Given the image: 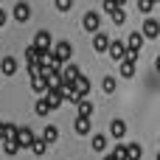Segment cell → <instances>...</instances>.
Returning <instances> with one entry per match:
<instances>
[{
  "label": "cell",
  "instance_id": "4fadbf2b",
  "mask_svg": "<svg viewBox=\"0 0 160 160\" xmlns=\"http://www.w3.org/2000/svg\"><path fill=\"white\" fill-rule=\"evenodd\" d=\"M73 90H76V93H79V96H82V98H87V93H90V79H87V76H82V73H79V79H76V82H73Z\"/></svg>",
  "mask_w": 160,
  "mask_h": 160
},
{
  "label": "cell",
  "instance_id": "603a6c76",
  "mask_svg": "<svg viewBox=\"0 0 160 160\" xmlns=\"http://www.w3.org/2000/svg\"><path fill=\"white\" fill-rule=\"evenodd\" d=\"M93 152H107V135H93Z\"/></svg>",
  "mask_w": 160,
  "mask_h": 160
},
{
  "label": "cell",
  "instance_id": "52a82bcc",
  "mask_svg": "<svg viewBox=\"0 0 160 160\" xmlns=\"http://www.w3.org/2000/svg\"><path fill=\"white\" fill-rule=\"evenodd\" d=\"M37 51H51V45H53V37L48 34V31H37V37H34V42H31Z\"/></svg>",
  "mask_w": 160,
  "mask_h": 160
},
{
  "label": "cell",
  "instance_id": "e0dca14e",
  "mask_svg": "<svg viewBox=\"0 0 160 160\" xmlns=\"http://www.w3.org/2000/svg\"><path fill=\"white\" fill-rule=\"evenodd\" d=\"M76 107H79V115H82V118H93V112H96L93 101H87V98H82V101L76 104Z\"/></svg>",
  "mask_w": 160,
  "mask_h": 160
},
{
  "label": "cell",
  "instance_id": "6da1fadb",
  "mask_svg": "<svg viewBox=\"0 0 160 160\" xmlns=\"http://www.w3.org/2000/svg\"><path fill=\"white\" fill-rule=\"evenodd\" d=\"M53 51V59L59 62V65H65V62H70V56H73V45L68 42V39H62V42H56V45H51Z\"/></svg>",
  "mask_w": 160,
  "mask_h": 160
},
{
  "label": "cell",
  "instance_id": "30bf717a",
  "mask_svg": "<svg viewBox=\"0 0 160 160\" xmlns=\"http://www.w3.org/2000/svg\"><path fill=\"white\" fill-rule=\"evenodd\" d=\"M110 34H101V31H96L93 34V48H96V53H104L107 51V45H110Z\"/></svg>",
  "mask_w": 160,
  "mask_h": 160
},
{
  "label": "cell",
  "instance_id": "1f68e13d",
  "mask_svg": "<svg viewBox=\"0 0 160 160\" xmlns=\"http://www.w3.org/2000/svg\"><path fill=\"white\" fill-rule=\"evenodd\" d=\"M124 3H127V0H115V6H124Z\"/></svg>",
  "mask_w": 160,
  "mask_h": 160
},
{
  "label": "cell",
  "instance_id": "d4e9b609",
  "mask_svg": "<svg viewBox=\"0 0 160 160\" xmlns=\"http://www.w3.org/2000/svg\"><path fill=\"white\" fill-rule=\"evenodd\" d=\"M34 112H37V115H42V118H45V115H48V112H51V107H48V104H45V98H39V101H37V104H34Z\"/></svg>",
  "mask_w": 160,
  "mask_h": 160
},
{
  "label": "cell",
  "instance_id": "9c48e42d",
  "mask_svg": "<svg viewBox=\"0 0 160 160\" xmlns=\"http://www.w3.org/2000/svg\"><path fill=\"white\" fill-rule=\"evenodd\" d=\"M73 129H76V135H90V132H93V118H82V115H76Z\"/></svg>",
  "mask_w": 160,
  "mask_h": 160
},
{
  "label": "cell",
  "instance_id": "7402d4cb",
  "mask_svg": "<svg viewBox=\"0 0 160 160\" xmlns=\"http://www.w3.org/2000/svg\"><path fill=\"white\" fill-rule=\"evenodd\" d=\"M121 76H124V79L135 76V62H129V59H121Z\"/></svg>",
  "mask_w": 160,
  "mask_h": 160
},
{
  "label": "cell",
  "instance_id": "44dd1931",
  "mask_svg": "<svg viewBox=\"0 0 160 160\" xmlns=\"http://www.w3.org/2000/svg\"><path fill=\"white\" fill-rule=\"evenodd\" d=\"M0 149H3L8 158H14V155L20 152V143H17V141H3V143H0Z\"/></svg>",
  "mask_w": 160,
  "mask_h": 160
},
{
  "label": "cell",
  "instance_id": "ffe728a7",
  "mask_svg": "<svg viewBox=\"0 0 160 160\" xmlns=\"http://www.w3.org/2000/svg\"><path fill=\"white\" fill-rule=\"evenodd\" d=\"M28 149H31V152H34V155H37V158H42V155H45V152H48V143H45V141H42V138H34V143H31V146H28Z\"/></svg>",
  "mask_w": 160,
  "mask_h": 160
},
{
  "label": "cell",
  "instance_id": "8fae6325",
  "mask_svg": "<svg viewBox=\"0 0 160 160\" xmlns=\"http://www.w3.org/2000/svg\"><path fill=\"white\" fill-rule=\"evenodd\" d=\"M127 51H135V53H141V48H143V37H141V31H132L129 37H127Z\"/></svg>",
  "mask_w": 160,
  "mask_h": 160
},
{
  "label": "cell",
  "instance_id": "d6a6232c",
  "mask_svg": "<svg viewBox=\"0 0 160 160\" xmlns=\"http://www.w3.org/2000/svg\"><path fill=\"white\" fill-rule=\"evenodd\" d=\"M104 160H118V158H112V155H107V158H104Z\"/></svg>",
  "mask_w": 160,
  "mask_h": 160
},
{
  "label": "cell",
  "instance_id": "4dcf8cb0",
  "mask_svg": "<svg viewBox=\"0 0 160 160\" xmlns=\"http://www.w3.org/2000/svg\"><path fill=\"white\" fill-rule=\"evenodd\" d=\"M6 20H8V14H6V11L0 8V25H6Z\"/></svg>",
  "mask_w": 160,
  "mask_h": 160
},
{
  "label": "cell",
  "instance_id": "7c38bea8",
  "mask_svg": "<svg viewBox=\"0 0 160 160\" xmlns=\"http://www.w3.org/2000/svg\"><path fill=\"white\" fill-rule=\"evenodd\" d=\"M0 73L3 76H14L17 73V59L14 56H3L0 59Z\"/></svg>",
  "mask_w": 160,
  "mask_h": 160
},
{
  "label": "cell",
  "instance_id": "ba28073f",
  "mask_svg": "<svg viewBox=\"0 0 160 160\" xmlns=\"http://www.w3.org/2000/svg\"><path fill=\"white\" fill-rule=\"evenodd\" d=\"M14 20H17V22H28V20H31V6H28L25 0H20V3L14 6Z\"/></svg>",
  "mask_w": 160,
  "mask_h": 160
},
{
  "label": "cell",
  "instance_id": "5bb4252c",
  "mask_svg": "<svg viewBox=\"0 0 160 160\" xmlns=\"http://www.w3.org/2000/svg\"><path fill=\"white\" fill-rule=\"evenodd\" d=\"M110 135H112L115 141H121V138L127 135V124H124L121 118H115V121H110Z\"/></svg>",
  "mask_w": 160,
  "mask_h": 160
},
{
  "label": "cell",
  "instance_id": "f1b7e54d",
  "mask_svg": "<svg viewBox=\"0 0 160 160\" xmlns=\"http://www.w3.org/2000/svg\"><path fill=\"white\" fill-rule=\"evenodd\" d=\"M56 3V11H70V6H73V0H53Z\"/></svg>",
  "mask_w": 160,
  "mask_h": 160
},
{
  "label": "cell",
  "instance_id": "ac0fdd59",
  "mask_svg": "<svg viewBox=\"0 0 160 160\" xmlns=\"http://www.w3.org/2000/svg\"><path fill=\"white\" fill-rule=\"evenodd\" d=\"M110 20H112L115 25H124V22H127V11H124V6H115V8L110 11Z\"/></svg>",
  "mask_w": 160,
  "mask_h": 160
},
{
  "label": "cell",
  "instance_id": "5b68a950",
  "mask_svg": "<svg viewBox=\"0 0 160 160\" xmlns=\"http://www.w3.org/2000/svg\"><path fill=\"white\" fill-rule=\"evenodd\" d=\"M141 37H143V39H158L160 37V22L155 17H146V22H143V28H141Z\"/></svg>",
  "mask_w": 160,
  "mask_h": 160
},
{
  "label": "cell",
  "instance_id": "4316f807",
  "mask_svg": "<svg viewBox=\"0 0 160 160\" xmlns=\"http://www.w3.org/2000/svg\"><path fill=\"white\" fill-rule=\"evenodd\" d=\"M138 8H141V14H149L155 8V0H138Z\"/></svg>",
  "mask_w": 160,
  "mask_h": 160
},
{
  "label": "cell",
  "instance_id": "d6986e66",
  "mask_svg": "<svg viewBox=\"0 0 160 160\" xmlns=\"http://www.w3.org/2000/svg\"><path fill=\"white\" fill-rule=\"evenodd\" d=\"M141 158H143V149L138 143H127V158L124 160H141Z\"/></svg>",
  "mask_w": 160,
  "mask_h": 160
},
{
  "label": "cell",
  "instance_id": "277c9868",
  "mask_svg": "<svg viewBox=\"0 0 160 160\" xmlns=\"http://www.w3.org/2000/svg\"><path fill=\"white\" fill-rule=\"evenodd\" d=\"M34 138H37V135H34V129H31L28 124H25V127H17V135H14V141L20 143V149H28V146L34 143Z\"/></svg>",
  "mask_w": 160,
  "mask_h": 160
},
{
  "label": "cell",
  "instance_id": "f546056e",
  "mask_svg": "<svg viewBox=\"0 0 160 160\" xmlns=\"http://www.w3.org/2000/svg\"><path fill=\"white\" fill-rule=\"evenodd\" d=\"M112 8H115V0H104V11H107V14H110V11H112Z\"/></svg>",
  "mask_w": 160,
  "mask_h": 160
},
{
  "label": "cell",
  "instance_id": "83f0119b",
  "mask_svg": "<svg viewBox=\"0 0 160 160\" xmlns=\"http://www.w3.org/2000/svg\"><path fill=\"white\" fill-rule=\"evenodd\" d=\"M112 158H118V160L127 158V143H115V149H112Z\"/></svg>",
  "mask_w": 160,
  "mask_h": 160
},
{
  "label": "cell",
  "instance_id": "484cf974",
  "mask_svg": "<svg viewBox=\"0 0 160 160\" xmlns=\"http://www.w3.org/2000/svg\"><path fill=\"white\" fill-rule=\"evenodd\" d=\"M37 59H39V51H37L34 45H28V48H25V62H37Z\"/></svg>",
  "mask_w": 160,
  "mask_h": 160
},
{
  "label": "cell",
  "instance_id": "e575fe53",
  "mask_svg": "<svg viewBox=\"0 0 160 160\" xmlns=\"http://www.w3.org/2000/svg\"><path fill=\"white\" fill-rule=\"evenodd\" d=\"M0 143H3V141H0Z\"/></svg>",
  "mask_w": 160,
  "mask_h": 160
},
{
  "label": "cell",
  "instance_id": "3957f363",
  "mask_svg": "<svg viewBox=\"0 0 160 160\" xmlns=\"http://www.w3.org/2000/svg\"><path fill=\"white\" fill-rule=\"evenodd\" d=\"M82 25H84V31H87V34L101 31V14H98V11H87V14L82 17Z\"/></svg>",
  "mask_w": 160,
  "mask_h": 160
},
{
  "label": "cell",
  "instance_id": "836d02e7",
  "mask_svg": "<svg viewBox=\"0 0 160 160\" xmlns=\"http://www.w3.org/2000/svg\"><path fill=\"white\" fill-rule=\"evenodd\" d=\"M155 3H158V0H155Z\"/></svg>",
  "mask_w": 160,
  "mask_h": 160
},
{
  "label": "cell",
  "instance_id": "8992f818",
  "mask_svg": "<svg viewBox=\"0 0 160 160\" xmlns=\"http://www.w3.org/2000/svg\"><path fill=\"white\" fill-rule=\"evenodd\" d=\"M104 53H110V59L121 62V59H124V53H127V45H124L121 39H110V45H107V51H104Z\"/></svg>",
  "mask_w": 160,
  "mask_h": 160
},
{
  "label": "cell",
  "instance_id": "9a60e30c",
  "mask_svg": "<svg viewBox=\"0 0 160 160\" xmlns=\"http://www.w3.org/2000/svg\"><path fill=\"white\" fill-rule=\"evenodd\" d=\"M42 141H45L48 146H53V143L59 141V129H56L53 124H45V129H42Z\"/></svg>",
  "mask_w": 160,
  "mask_h": 160
},
{
  "label": "cell",
  "instance_id": "2e32d148",
  "mask_svg": "<svg viewBox=\"0 0 160 160\" xmlns=\"http://www.w3.org/2000/svg\"><path fill=\"white\" fill-rule=\"evenodd\" d=\"M31 90H37V93H45V90H48V76H45V73H37V76H31Z\"/></svg>",
  "mask_w": 160,
  "mask_h": 160
},
{
  "label": "cell",
  "instance_id": "7a4b0ae2",
  "mask_svg": "<svg viewBox=\"0 0 160 160\" xmlns=\"http://www.w3.org/2000/svg\"><path fill=\"white\" fill-rule=\"evenodd\" d=\"M42 98H45V104L51 107V112L53 110H59L65 101H62V90H59V84H48V90L42 93Z\"/></svg>",
  "mask_w": 160,
  "mask_h": 160
},
{
  "label": "cell",
  "instance_id": "cb8c5ba5",
  "mask_svg": "<svg viewBox=\"0 0 160 160\" xmlns=\"http://www.w3.org/2000/svg\"><path fill=\"white\" fill-rule=\"evenodd\" d=\"M115 87H118V84H115V76H104L101 90H104V93H115Z\"/></svg>",
  "mask_w": 160,
  "mask_h": 160
}]
</instances>
